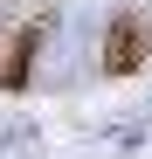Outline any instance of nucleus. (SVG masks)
Returning <instances> with one entry per match:
<instances>
[{
  "label": "nucleus",
  "mask_w": 152,
  "mask_h": 159,
  "mask_svg": "<svg viewBox=\"0 0 152 159\" xmlns=\"http://www.w3.org/2000/svg\"><path fill=\"white\" fill-rule=\"evenodd\" d=\"M97 62H104V76H138L152 62V21L138 14H118L104 28V48H97Z\"/></svg>",
  "instance_id": "f257e3e1"
},
{
  "label": "nucleus",
  "mask_w": 152,
  "mask_h": 159,
  "mask_svg": "<svg viewBox=\"0 0 152 159\" xmlns=\"http://www.w3.org/2000/svg\"><path fill=\"white\" fill-rule=\"evenodd\" d=\"M42 35H48V14L7 35V56H0V90H28V76H35V56H42Z\"/></svg>",
  "instance_id": "f03ea898"
}]
</instances>
